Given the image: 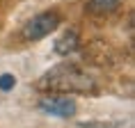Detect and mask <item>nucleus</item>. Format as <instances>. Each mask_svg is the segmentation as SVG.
I'll use <instances>...</instances> for the list:
<instances>
[{
	"label": "nucleus",
	"mask_w": 135,
	"mask_h": 128,
	"mask_svg": "<svg viewBox=\"0 0 135 128\" xmlns=\"http://www.w3.org/2000/svg\"><path fill=\"white\" fill-rule=\"evenodd\" d=\"M37 89L41 92H60V94H92L96 89L92 76H87L76 64H60L46 71L37 82Z\"/></svg>",
	"instance_id": "obj_1"
},
{
	"label": "nucleus",
	"mask_w": 135,
	"mask_h": 128,
	"mask_svg": "<svg viewBox=\"0 0 135 128\" xmlns=\"http://www.w3.org/2000/svg\"><path fill=\"white\" fill-rule=\"evenodd\" d=\"M60 25V16L53 14V12H44V14H37L35 18H30L23 28V39L28 41H39L44 37H48L50 32H55V28Z\"/></svg>",
	"instance_id": "obj_2"
},
{
	"label": "nucleus",
	"mask_w": 135,
	"mask_h": 128,
	"mask_svg": "<svg viewBox=\"0 0 135 128\" xmlns=\"http://www.w3.org/2000/svg\"><path fill=\"white\" fill-rule=\"evenodd\" d=\"M39 110L46 114H53V117H62V119H69L76 114V103H73L69 96H60V94H50V96H44L39 101Z\"/></svg>",
	"instance_id": "obj_3"
},
{
	"label": "nucleus",
	"mask_w": 135,
	"mask_h": 128,
	"mask_svg": "<svg viewBox=\"0 0 135 128\" xmlns=\"http://www.w3.org/2000/svg\"><path fill=\"white\" fill-rule=\"evenodd\" d=\"M78 46H80L78 32H76V30H66V32L55 41V53L57 55H69V53H76Z\"/></svg>",
	"instance_id": "obj_4"
},
{
	"label": "nucleus",
	"mask_w": 135,
	"mask_h": 128,
	"mask_svg": "<svg viewBox=\"0 0 135 128\" xmlns=\"http://www.w3.org/2000/svg\"><path fill=\"white\" fill-rule=\"evenodd\" d=\"M124 5V0H87V12L92 14H112Z\"/></svg>",
	"instance_id": "obj_5"
},
{
	"label": "nucleus",
	"mask_w": 135,
	"mask_h": 128,
	"mask_svg": "<svg viewBox=\"0 0 135 128\" xmlns=\"http://www.w3.org/2000/svg\"><path fill=\"white\" fill-rule=\"evenodd\" d=\"M78 128H119V121H85Z\"/></svg>",
	"instance_id": "obj_6"
},
{
	"label": "nucleus",
	"mask_w": 135,
	"mask_h": 128,
	"mask_svg": "<svg viewBox=\"0 0 135 128\" xmlns=\"http://www.w3.org/2000/svg\"><path fill=\"white\" fill-rule=\"evenodd\" d=\"M14 85H16V78L12 73H2V76H0V89H2V92L14 89Z\"/></svg>",
	"instance_id": "obj_7"
}]
</instances>
